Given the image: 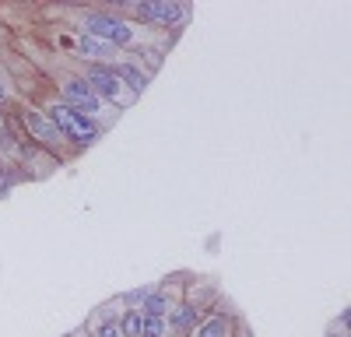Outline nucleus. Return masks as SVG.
Returning <instances> with one entry per match:
<instances>
[{"mask_svg":"<svg viewBox=\"0 0 351 337\" xmlns=\"http://www.w3.org/2000/svg\"><path fill=\"white\" fill-rule=\"evenodd\" d=\"M77 49H81V56H109V46L99 42V39H92V36H81Z\"/></svg>","mask_w":351,"mask_h":337,"instance_id":"nucleus-13","label":"nucleus"},{"mask_svg":"<svg viewBox=\"0 0 351 337\" xmlns=\"http://www.w3.org/2000/svg\"><path fill=\"white\" fill-rule=\"evenodd\" d=\"M99 337H123L120 334V323H116V320H102L99 323Z\"/></svg>","mask_w":351,"mask_h":337,"instance_id":"nucleus-14","label":"nucleus"},{"mask_svg":"<svg viewBox=\"0 0 351 337\" xmlns=\"http://www.w3.org/2000/svg\"><path fill=\"white\" fill-rule=\"evenodd\" d=\"M84 28H88V36L106 42V46H127L134 42V28L120 18H112V14H84Z\"/></svg>","mask_w":351,"mask_h":337,"instance_id":"nucleus-2","label":"nucleus"},{"mask_svg":"<svg viewBox=\"0 0 351 337\" xmlns=\"http://www.w3.org/2000/svg\"><path fill=\"white\" fill-rule=\"evenodd\" d=\"M169 313H172L169 330H176V334H193V327L200 323V309L197 305H172Z\"/></svg>","mask_w":351,"mask_h":337,"instance_id":"nucleus-7","label":"nucleus"},{"mask_svg":"<svg viewBox=\"0 0 351 337\" xmlns=\"http://www.w3.org/2000/svg\"><path fill=\"white\" fill-rule=\"evenodd\" d=\"M112 74L120 77V84H127L130 92H144V88H148V74H144L137 64H116Z\"/></svg>","mask_w":351,"mask_h":337,"instance_id":"nucleus-8","label":"nucleus"},{"mask_svg":"<svg viewBox=\"0 0 351 337\" xmlns=\"http://www.w3.org/2000/svg\"><path fill=\"white\" fill-rule=\"evenodd\" d=\"M21 123L36 134V140H43V145H56L60 140V134H56V127L46 120V112H36V109H25L21 112Z\"/></svg>","mask_w":351,"mask_h":337,"instance_id":"nucleus-6","label":"nucleus"},{"mask_svg":"<svg viewBox=\"0 0 351 337\" xmlns=\"http://www.w3.org/2000/svg\"><path fill=\"white\" fill-rule=\"evenodd\" d=\"M64 105H71L74 112H81V116H88V120H92L95 112H102V102L95 99L92 88H88V81H81V77L64 84Z\"/></svg>","mask_w":351,"mask_h":337,"instance_id":"nucleus-4","label":"nucleus"},{"mask_svg":"<svg viewBox=\"0 0 351 337\" xmlns=\"http://www.w3.org/2000/svg\"><path fill=\"white\" fill-rule=\"evenodd\" d=\"M127 11L141 21H158V25H176L186 18V8L172 4V0H144V4H127Z\"/></svg>","mask_w":351,"mask_h":337,"instance_id":"nucleus-3","label":"nucleus"},{"mask_svg":"<svg viewBox=\"0 0 351 337\" xmlns=\"http://www.w3.org/2000/svg\"><path fill=\"white\" fill-rule=\"evenodd\" d=\"M148 292H152V288H137V292L127 295V302H144V295H148Z\"/></svg>","mask_w":351,"mask_h":337,"instance_id":"nucleus-15","label":"nucleus"},{"mask_svg":"<svg viewBox=\"0 0 351 337\" xmlns=\"http://www.w3.org/2000/svg\"><path fill=\"white\" fill-rule=\"evenodd\" d=\"M141 309H144V316H165L172 309V299H169V292H148Z\"/></svg>","mask_w":351,"mask_h":337,"instance_id":"nucleus-10","label":"nucleus"},{"mask_svg":"<svg viewBox=\"0 0 351 337\" xmlns=\"http://www.w3.org/2000/svg\"><path fill=\"white\" fill-rule=\"evenodd\" d=\"M88 88L95 92L99 102H120L123 99V84L112 74V67H88Z\"/></svg>","mask_w":351,"mask_h":337,"instance_id":"nucleus-5","label":"nucleus"},{"mask_svg":"<svg viewBox=\"0 0 351 337\" xmlns=\"http://www.w3.org/2000/svg\"><path fill=\"white\" fill-rule=\"evenodd\" d=\"M141 330H144V313L141 309H127L123 320H120V334L123 337H141Z\"/></svg>","mask_w":351,"mask_h":337,"instance_id":"nucleus-11","label":"nucleus"},{"mask_svg":"<svg viewBox=\"0 0 351 337\" xmlns=\"http://www.w3.org/2000/svg\"><path fill=\"white\" fill-rule=\"evenodd\" d=\"M141 337H169V320L165 316H144Z\"/></svg>","mask_w":351,"mask_h":337,"instance_id":"nucleus-12","label":"nucleus"},{"mask_svg":"<svg viewBox=\"0 0 351 337\" xmlns=\"http://www.w3.org/2000/svg\"><path fill=\"white\" fill-rule=\"evenodd\" d=\"M46 120L56 127V134H60V137H71V140H77V145H92V140L99 137L95 120L81 116V112H74V109L64 105V102H53V105L46 109Z\"/></svg>","mask_w":351,"mask_h":337,"instance_id":"nucleus-1","label":"nucleus"},{"mask_svg":"<svg viewBox=\"0 0 351 337\" xmlns=\"http://www.w3.org/2000/svg\"><path fill=\"white\" fill-rule=\"evenodd\" d=\"M0 123H4V116H0Z\"/></svg>","mask_w":351,"mask_h":337,"instance_id":"nucleus-17","label":"nucleus"},{"mask_svg":"<svg viewBox=\"0 0 351 337\" xmlns=\"http://www.w3.org/2000/svg\"><path fill=\"white\" fill-rule=\"evenodd\" d=\"M193 337H232V320L228 316H211L193 327Z\"/></svg>","mask_w":351,"mask_h":337,"instance_id":"nucleus-9","label":"nucleus"},{"mask_svg":"<svg viewBox=\"0 0 351 337\" xmlns=\"http://www.w3.org/2000/svg\"><path fill=\"white\" fill-rule=\"evenodd\" d=\"M330 337H348V334H330Z\"/></svg>","mask_w":351,"mask_h":337,"instance_id":"nucleus-16","label":"nucleus"}]
</instances>
